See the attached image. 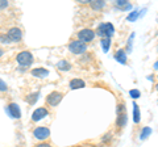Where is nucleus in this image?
Instances as JSON below:
<instances>
[{
  "label": "nucleus",
  "instance_id": "nucleus-1",
  "mask_svg": "<svg viewBox=\"0 0 158 147\" xmlns=\"http://www.w3.org/2000/svg\"><path fill=\"white\" fill-rule=\"evenodd\" d=\"M113 33H115V28L111 22H103L99 25L98 28V32L96 34L100 37H104V38H111L113 36Z\"/></svg>",
  "mask_w": 158,
  "mask_h": 147
},
{
  "label": "nucleus",
  "instance_id": "nucleus-2",
  "mask_svg": "<svg viewBox=\"0 0 158 147\" xmlns=\"http://www.w3.org/2000/svg\"><path fill=\"white\" fill-rule=\"evenodd\" d=\"M16 59H17V63L20 66L28 67V66H31L33 63V55H32L31 51H21L17 55Z\"/></svg>",
  "mask_w": 158,
  "mask_h": 147
},
{
  "label": "nucleus",
  "instance_id": "nucleus-3",
  "mask_svg": "<svg viewBox=\"0 0 158 147\" xmlns=\"http://www.w3.org/2000/svg\"><path fill=\"white\" fill-rule=\"evenodd\" d=\"M69 50L73 54H83L87 50V46H86V43H83L81 41H73L69 45Z\"/></svg>",
  "mask_w": 158,
  "mask_h": 147
},
{
  "label": "nucleus",
  "instance_id": "nucleus-4",
  "mask_svg": "<svg viewBox=\"0 0 158 147\" xmlns=\"http://www.w3.org/2000/svg\"><path fill=\"white\" fill-rule=\"evenodd\" d=\"M94 37H95V32L91 30V29H83L78 33V41L81 42H90L94 40Z\"/></svg>",
  "mask_w": 158,
  "mask_h": 147
},
{
  "label": "nucleus",
  "instance_id": "nucleus-5",
  "mask_svg": "<svg viewBox=\"0 0 158 147\" xmlns=\"http://www.w3.org/2000/svg\"><path fill=\"white\" fill-rule=\"evenodd\" d=\"M33 135H34V138H37L38 141H45L49 138V135H50V130L45 126H40L37 129H34Z\"/></svg>",
  "mask_w": 158,
  "mask_h": 147
},
{
  "label": "nucleus",
  "instance_id": "nucleus-6",
  "mask_svg": "<svg viewBox=\"0 0 158 147\" xmlns=\"http://www.w3.org/2000/svg\"><path fill=\"white\" fill-rule=\"evenodd\" d=\"M6 36L8 37L9 42H19L23 38V32H21V29H19V28H11Z\"/></svg>",
  "mask_w": 158,
  "mask_h": 147
},
{
  "label": "nucleus",
  "instance_id": "nucleus-7",
  "mask_svg": "<svg viewBox=\"0 0 158 147\" xmlns=\"http://www.w3.org/2000/svg\"><path fill=\"white\" fill-rule=\"evenodd\" d=\"M62 99H63V95L61 93V92H52V93L46 97V102L52 106H56L61 102Z\"/></svg>",
  "mask_w": 158,
  "mask_h": 147
},
{
  "label": "nucleus",
  "instance_id": "nucleus-8",
  "mask_svg": "<svg viewBox=\"0 0 158 147\" xmlns=\"http://www.w3.org/2000/svg\"><path fill=\"white\" fill-rule=\"evenodd\" d=\"M7 112H8V114L11 116L12 118H20V117H21V112H20V108H19L17 104H15V102L9 104Z\"/></svg>",
  "mask_w": 158,
  "mask_h": 147
},
{
  "label": "nucleus",
  "instance_id": "nucleus-9",
  "mask_svg": "<svg viewBox=\"0 0 158 147\" xmlns=\"http://www.w3.org/2000/svg\"><path fill=\"white\" fill-rule=\"evenodd\" d=\"M49 114V112L46 108H38V109H36L33 112V114H32V120L33 121H40V120H42L44 117H46Z\"/></svg>",
  "mask_w": 158,
  "mask_h": 147
},
{
  "label": "nucleus",
  "instance_id": "nucleus-10",
  "mask_svg": "<svg viewBox=\"0 0 158 147\" xmlns=\"http://www.w3.org/2000/svg\"><path fill=\"white\" fill-rule=\"evenodd\" d=\"M32 75L36 76V77H46L49 75V71L46 70V68L38 67V68H34V70H32Z\"/></svg>",
  "mask_w": 158,
  "mask_h": 147
},
{
  "label": "nucleus",
  "instance_id": "nucleus-11",
  "mask_svg": "<svg viewBox=\"0 0 158 147\" xmlns=\"http://www.w3.org/2000/svg\"><path fill=\"white\" fill-rule=\"evenodd\" d=\"M86 83L82 79H73L70 80V88L71 89H78V88H85Z\"/></svg>",
  "mask_w": 158,
  "mask_h": 147
},
{
  "label": "nucleus",
  "instance_id": "nucleus-12",
  "mask_svg": "<svg viewBox=\"0 0 158 147\" xmlns=\"http://www.w3.org/2000/svg\"><path fill=\"white\" fill-rule=\"evenodd\" d=\"M115 57H116L117 62H120L121 65H125V63H127V54H125L124 50H118Z\"/></svg>",
  "mask_w": 158,
  "mask_h": 147
},
{
  "label": "nucleus",
  "instance_id": "nucleus-13",
  "mask_svg": "<svg viewBox=\"0 0 158 147\" xmlns=\"http://www.w3.org/2000/svg\"><path fill=\"white\" fill-rule=\"evenodd\" d=\"M57 68H59V70H62V71H69L71 68V65L67 61H59L57 63Z\"/></svg>",
  "mask_w": 158,
  "mask_h": 147
},
{
  "label": "nucleus",
  "instance_id": "nucleus-14",
  "mask_svg": "<svg viewBox=\"0 0 158 147\" xmlns=\"http://www.w3.org/2000/svg\"><path fill=\"white\" fill-rule=\"evenodd\" d=\"M133 121L136 122H140V110H138V105L137 104H133Z\"/></svg>",
  "mask_w": 158,
  "mask_h": 147
},
{
  "label": "nucleus",
  "instance_id": "nucleus-15",
  "mask_svg": "<svg viewBox=\"0 0 158 147\" xmlns=\"http://www.w3.org/2000/svg\"><path fill=\"white\" fill-rule=\"evenodd\" d=\"M152 134V129L150 127H144V129H142V131H141V135H140V139L141 141H144V139H146L148 137H149Z\"/></svg>",
  "mask_w": 158,
  "mask_h": 147
},
{
  "label": "nucleus",
  "instance_id": "nucleus-16",
  "mask_svg": "<svg viewBox=\"0 0 158 147\" xmlns=\"http://www.w3.org/2000/svg\"><path fill=\"white\" fill-rule=\"evenodd\" d=\"M100 43H102V46H103V50L107 53L108 50H110V46H111V38H103Z\"/></svg>",
  "mask_w": 158,
  "mask_h": 147
},
{
  "label": "nucleus",
  "instance_id": "nucleus-17",
  "mask_svg": "<svg viewBox=\"0 0 158 147\" xmlns=\"http://www.w3.org/2000/svg\"><path fill=\"white\" fill-rule=\"evenodd\" d=\"M90 6L94 9H100V8H103V7L106 6V2H98V0H96V2H91Z\"/></svg>",
  "mask_w": 158,
  "mask_h": 147
},
{
  "label": "nucleus",
  "instance_id": "nucleus-18",
  "mask_svg": "<svg viewBox=\"0 0 158 147\" xmlns=\"http://www.w3.org/2000/svg\"><path fill=\"white\" fill-rule=\"evenodd\" d=\"M37 99H38V92H37V93H32V95L27 96V100H28L29 104H34Z\"/></svg>",
  "mask_w": 158,
  "mask_h": 147
},
{
  "label": "nucleus",
  "instance_id": "nucleus-19",
  "mask_svg": "<svg viewBox=\"0 0 158 147\" xmlns=\"http://www.w3.org/2000/svg\"><path fill=\"white\" fill-rule=\"evenodd\" d=\"M138 14H140V13H138V11H135V12H132V13L129 14V16L127 17V20H128V21H135L136 18L138 17Z\"/></svg>",
  "mask_w": 158,
  "mask_h": 147
},
{
  "label": "nucleus",
  "instance_id": "nucleus-20",
  "mask_svg": "<svg viewBox=\"0 0 158 147\" xmlns=\"http://www.w3.org/2000/svg\"><path fill=\"white\" fill-rule=\"evenodd\" d=\"M129 95L133 97V99H137V97H140V91L138 89H131Z\"/></svg>",
  "mask_w": 158,
  "mask_h": 147
},
{
  "label": "nucleus",
  "instance_id": "nucleus-21",
  "mask_svg": "<svg viewBox=\"0 0 158 147\" xmlns=\"http://www.w3.org/2000/svg\"><path fill=\"white\" fill-rule=\"evenodd\" d=\"M7 89H8L7 84H6V83H4L2 79H0V91H2V92H4V91H7Z\"/></svg>",
  "mask_w": 158,
  "mask_h": 147
},
{
  "label": "nucleus",
  "instance_id": "nucleus-22",
  "mask_svg": "<svg viewBox=\"0 0 158 147\" xmlns=\"http://www.w3.org/2000/svg\"><path fill=\"white\" fill-rule=\"evenodd\" d=\"M8 7V2H6V0H0V11L4 8Z\"/></svg>",
  "mask_w": 158,
  "mask_h": 147
},
{
  "label": "nucleus",
  "instance_id": "nucleus-23",
  "mask_svg": "<svg viewBox=\"0 0 158 147\" xmlns=\"http://www.w3.org/2000/svg\"><path fill=\"white\" fill-rule=\"evenodd\" d=\"M116 4L118 7H124V6H128V2H127V0H118Z\"/></svg>",
  "mask_w": 158,
  "mask_h": 147
},
{
  "label": "nucleus",
  "instance_id": "nucleus-24",
  "mask_svg": "<svg viewBox=\"0 0 158 147\" xmlns=\"http://www.w3.org/2000/svg\"><path fill=\"white\" fill-rule=\"evenodd\" d=\"M36 147H52V145H49V143H45V142H44V143H40V145H37Z\"/></svg>",
  "mask_w": 158,
  "mask_h": 147
},
{
  "label": "nucleus",
  "instance_id": "nucleus-25",
  "mask_svg": "<svg viewBox=\"0 0 158 147\" xmlns=\"http://www.w3.org/2000/svg\"><path fill=\"white\" fill-rule=\"evenodd\" d=\"M3 54H4V50H3V49H0V57H2Z\"/></svg>",
  "mask_w": 158,
  "mask_h": 147
},
{
  "label": "nucleus",
  "instance_id": "nucleus-26",
  "mask_svg": "<svg viewBox=\"0 0 158 147\" xmlns=\"http://www.w3.org/2000/svg\"><path fill=\"white\" fill-rule=\"evenodd\" d=\"M154 68H157V70H158V62H156V65H154Z\"/></svg>",
  "mask_w": 158,
  "mask_h": 147
},
{
  "label": "nucleus",
  "instance_id": "nucleus-27",
  "mask_svg": "<svg viewBox=\"0 0 158 147\" xmlns=\"http://www.w3.org/2000/svg\"><path fill=\"white\" fill-rule=\"evenodd\" d=\"M156 89H157V91H158V84H157V85H156Z\"/></svg>",
  "mask_w": 158,
  "mask_h": 147
},
{
  "label": "nucleus",
  "instance_id": "nucleus-28",
  "mask_svg": "<svg viewBox=\"0 0 158 147\" xmlns=\"http://www.w3.org/2000/svg\"><path fill=\"white\" fill-rule=\"evenodd\" d=\"M77 147H81V146H77Z\"/></svg>",
  "mask_w": 158,
  "mask_h": 147
}]
</instances>
